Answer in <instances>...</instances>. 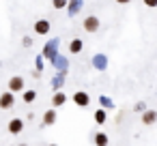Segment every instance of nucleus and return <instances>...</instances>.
<instances>
[{
    "label": "nucleus",
    "instance_id": "f257e3e1",
    "mask_svg": "<svg viewBox=\"0 0 157 146\" xmlns=\"http://www.w3.org/2000/svg\"><path fill=\"white\" fill-rule=\"evenodd\" d=\"M13 103H15V97H13V92H2L0 95V107L2 110H11L13 107Z\"/></svg>",
    "mask_w": 157,
    "mask_h": 146
},
{
    "label": "nucleus",
    "instance_id": "f03ea898",
    "mask_svg": "<svg viewBox=\"0 0 157 146\" xmlns=\"http://www.w3.org/2000/svg\"><path fill=\"white\" fill-rule=\"evenodd\" d=\"M84 30H86V32H97V30H99V20H97L95 15H88V17L84 20Z\"/></svg>",
    "mask_w": 157,
    "mask_h": 146
},
{
    "label": "nucleus",
    "instance_id": "7ed1b4c3",
    "mask_svg": "<svg viewBox=\"0 0 157 146\" xmlns=\"http://www.w3.org/2000/svg\"><path fill=\"white\" fill-rule=\"evenodd\" d=\"M24 88V80L20 77V75H13L11 80H9V92H20Z\"/></svg>",
    "mask_w": 157,
    "mask_h": 146
},
{
    "label": "nucleus",
    "instance_id": "20e7f679",
    "mask_svg": "<svg viewBox=\"0 0 157 146\" xmlns=\"http://www.w3.org/2000/svg\"><path fill=\"white\" fill-rule=\"evenodd\" d=\"M73 101H75V105H80V107H86V105L90 103V97H88L84 90H78V92L73 95Z\"/></svg>",
    "mask_w": 157,
    "mask_h": 146
},
{
    "label": "nucleus",
    "instance_id": "39448f33",
    "mask_svg": "<svg viewBox=\"0 0 157 146\" xmlns=\"http://www.w3.org/2000/svg\"><path fill=\"white\" fill-rule=\"evenodd\" d=\"M9 133H13V135H17L22 129H24V120L22 118H13V120H9Z\"/></svg>",
    "mask_w": 157,
    "mask_h": 146
},
{
    "label": "nucleus",
    "instance_id": "423d86ee",
    "mask_svg": "<svg viewBox=\"0 0 157 146\" xmlns=\"http://www.w3.org/2000/svg\"><path fill=\"white\" fill-rule=\"evenodd\" d=\"M35 30H37V35H48V32H50V22H48V20L35 22Z\"/></svg>",
    "mask_w": 157,
    "mask_h": 146
},
{
    "label": "nucleus",
    "instance_id": "0eeeda50",
    "mask_svg": "<svg viewBox=\"0 0 157 146\" xmlns=\"http://www.w3.org/2000/svg\"><path fill=\"white\" fill-rule=\"evenodd\" d=\"M54 122H56V110H48V112L43 114V125L50 127V125H54Z\"/></svg>",
    "mask_w": 157,
    "mask_h": 146
},
{
    "label": "nucleus",
    "instance_id": "6e6552de",
    "mask_svg": "<svg viewBox=\"0 0 157 146\" xmlns=\"http://www.w3.org/2000/svg\"><path fill=\"white\" fill-rule=\"evenodd\" d=\"M155 120H157V114H155L153 110H146V112L142 114V122H144V125H155Z\"/></svg>",
    "mask_w": 157,
    "mask_h": 146
},
{
    "label": "nucleus",
    "instance_id": "1a4fd4ad",
    "mask_svg": "<svg viewBox=\"0 0 157 146\" xmlns=\"http://www.w3.org/2000/svg\"><path fill=\"white\" fill-rule=\"evenodd\" d=\"M82 45H84V43H82L80 39H73V41L69 43V52H71V54H78V52H82Z\"/></svg>",
    "mask_w": 157,
    "mask_h": 146
},
{
    "label": "nucleus",
    "instance_id": "9d476101",
    "mask_svg": "<svg viewBox=\"0 0 157 146\" xmlns=\"http://www.w3.org/2000/svg\"><path fill=\"white\" fill-rule=\"evenodd\" d=\"M65 101H67V97H65L63 92H56V95L52 97V103H54V107H56V105H63Z\"/></svg>",
    "mask_w": 157,
    "mask_h": 146
},
{
    "label": "nucleus",
    "instance_id": "9b49d317",
    "mask_svg": "<svg viewBox=\"0 0 157 146\" xmlns=\"http://www.w3.org/2000/svg\"><path fill=\"white\" fill-rule=\"evenodd\" d=\"M95 144L97 146H108V135L105 133H97L95 135Z\"/></svg>",
    "mask_w": 157,
    "mask_h": 146
},
{
    "label": "nucleus",
    "instance_id": "f8f14e48",
    "mask_svg": "<svg viewBox=\"0 0 157 146\" xmlns=\"http://www.w3.org/2000/svg\"><path fill=\"white\" fill-rule=\"evenodd\" d=\"M22 99H24V101H26V103H33V101H35V99H37V92H35V90H26V92H24V97H22Z\"/></svg>",
    "mask_w": 157,
    "mask_h": 146
},
{
    "label": "nucleus",
    "instance_id": "ddd939ff",
    "mask_svg": "<svg viewBox=\"0 0 157 146\" xmlns=\"http://www.w3.org/2000/svg\"><path fill=\"white\" fill-rule=\"evenodd\" d=\"M95 120H97L99 125H103V122H105V112H103V110H97V112H95Z\"/></svg>",
    "mask_w": 157,
    "mask_h": 146
},
{
    "label": "nucleus",
    "instance_id": "4468645a",
    "mask_svg": "<svg viewBox=\"0 0 157 146\" xmlns=\"http://www.w3.org/2000/svg\"><path fill=\"white\" fill-rule=\"evenodd\" d=\"M65 5H67V0H54V7L56 9H63Z\"/></svg>",
    "mask_w": 157,
    "mask_h": 146
},
{
    "label": "nucleus",
    "instance_id": "2eb2a0df",
    "mask_svg": "<svg viewBox=\"0 0 157 146\" xmlns=\"http://www.w3.org/2000/svg\"><path fill=\"white\" fill-rule=\"evenodd\" d=\"M144 5H146L148 9H155V7H157V0H144Z\"/></svg>",
    "mask_w": 157,
    "mask_h": 146
},
{
    "label": "nucleus",
    "instance_id": "dca6fc26",
    "mask_svg": "<svg viewBox=\"0 0 157 146\" xmlns=\"http://www.w3.org/2000/svg\"><path fill=\"white\" fill-rule=\"evenodd\" d=\"M116 2H121V5H127V2H129V0H116Z\"/></svg>",
    "mask_w": 157,
    "mask_h": 146
},
{
    "label": "nucleus",
    "instance_id": "f3484780",
    "mask_svg": "<svg viewBox=\"0 0 157 146\" xmlns=\"http://www.w3.org/2000/svg\"><path fill=\"white\" fill-rule=\"evenodd\" d=\"M50 146H58V144H50Z\"/></svg>",
    "mask_w": 157,
    "mask_h": 146
},
{
    "label": "nucleus",
    "instance_id": "a211bd4d",
    "mask_svg": "<svg viewBox=\"0 0 157 146\" xmlns=\"http://www.w3.org/2000/svg\"><path fill=\"white\" fill-rule=\"evenodd\" d=\"M20 146H26V144H20Z\"/></svg>",
    "mask_w": 157,
    "mask_h": 146
}]
</instances>
